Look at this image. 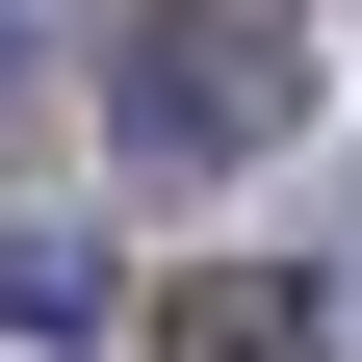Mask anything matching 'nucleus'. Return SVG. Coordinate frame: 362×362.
Wrapping results in <instances>:
<instances>
[{
	"label": "nucleus",
	"instance_id": "nucleus-4",
	"mask_svg": "<svg viewBox=\"0 0 362 362\" xmlns=\"http://www.w3.org/2000/svg\"><path fill=\"white\" fill-rule=\"evenodd\" d=\"M26 78H52V0H0V104H26Z\"/></svg>",
	"mask_w": 362,
	"mask_h": 362
},
{
	"label": "nucleus",
	"instance_id": "nucleus-2",
	"mask_svg": "<svg viewBox=\"0 0 362 362\" xmlns=\"http://www.w3.org/2000/svg\"><path fill=\"white\" fill-rule=\"evenodd\" d=\"M0 337H26V362L104 337V233H0Z\"/></svg>",
	"mask_w": 362,
	"mask_h": 362
},
{
	"label": "nucleus",
	"instance_id": "nucleus-1",
	"mask_svg": "<svg viewBox=\"0 0 362 362\" xmlns=\"http://www.w3.org/2000/svg\"><path fill=\"white\" fill-rule=\"evenodd\" d=\"M104 129L129 156H259V129H285V52H259V26H156V52H104Z\"/></svg>",
	"mask_w": 362,
	"mask_h": 362
},
{
	"label": "nucleus",
	"instance_id": "nucleus-3",
	"mask_svg": "<svg viewBox=\"0 0 362 362\" xmlns=\"http://www.w3.org/2000/svg\"><path fill=\"white\" fill-rule=\"evenodd\" d=\"M156 362H310V285H181Z\"/></svg>",
	"mask_w": 362,
	"mask_h": 362
}]
</instances>
